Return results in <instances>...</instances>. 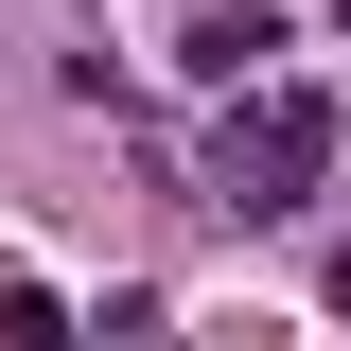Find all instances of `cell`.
Listing matches in <instances>:
<instances>
[{"label": "cell", "instance_id": "1", "mask_svg": "<svg viewBox=\"0 0 351 351\" xmlns=\"http://www.w3.org/2000/svg\"><path fill=\"white\" fill-rule=\"evenodd\" d=\"M334 158V123H316L299 88H281V106H263V123H228V176H246V211H299V176Z\"/></svg>", "mask_w": 351, "mask_h": 351}, {"label": "cell", "instance_id": "2", "mask_svg": "<svg viewBox=\"0 0 351 351\" xmlns=\"http://www.w3.org/2000/svg\"><path fill=\"white\" fill-rule=\"evenodd\" d=\"M53 334H71V316H53L36 281H18V263H0V351H53Z\"/></svg>", "mask_w": 351, "mask_h": 351}]
</instances>
